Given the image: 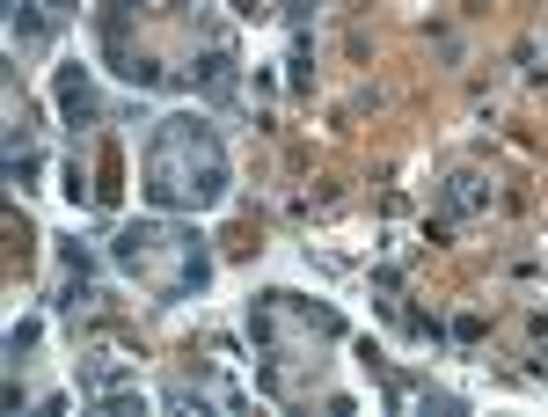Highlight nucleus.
Segmentation results:
<instances>
[{
  "instance_id": "nucleus-2",
  "label": "nucleus",
  "mask_w": 548,
  "mask_h": 417,
  "mask_svg": "<svg viewBox=\"0 0 548 417\" xmlns=\"http://www.w3.org/2000/svg\"><path fill=\"white\" fill-rule=\"evenodd\" d=\"M110 264L125 271L132 286H147L154 300H190V293H205V278H212L205 242L190 235V227H176V213L117 227V242H110Z\"/></svg>"
},
{
  "instance_id": "nucleus-1",
  "label": "nucleus",
  "mask_w": 548,
  "mask_h": 417,
  "mask_svg": "<svg viewBox=\"0 0 548 417\" xmlns=\"http://www.w3.org/2000/svg\"><path fill=\"white\" fill-rule=\"evenodd\" d=\"M147 183V205L154 213H212V205L227 198V139L212 118H161L154 139H147V169H139Z\"/></svg>"
},
{
  "instance_id": "nucleus-5",
  "label": "nucleus",
  "mask_w": 548,
  "mask_h": 417,
  "mask_svg": "<svg viewBox=\"0 0 548 417\" xmlns=\"http://www.w3.org/2000/svg\"><path fill=\"white\" fill-rule=\"evenodd\" d=\"M44 8H52V15H74V8H81V0H44Z\"/></svg>"
},
{
  "instance_id": "nucleus-4",
  "label": "nucleus",
  "mask_w": 548,
  "mask_h": 417,
  "mask_svg": "<svg viewBox=\"0 0 548 417\" xmlns=\"http://www.w3.org/2000/svg\"><path fill=\"white\" fill-rule=\"evenodd\" d=\"M37 337H44L37 322H15V330H8V352H15V359H22V352H37Z\"/></svg>"
},
{
  "instance_id": "nucleus-3",
  "label": "nucleus",
  "mask_w": 548,
  "mask_h": 417,
  "mask_svg": "<svg viewBox=\"0 0 548 417\" xmlns=\"http://www.w3.org/2000/svg\"><path fill=\"white\" fill-rule=\"evenodd\" d=\"M59 110H66V125L88 132L95 125V88H88V66H59Z\"/></svg>"
}]
</instances>
